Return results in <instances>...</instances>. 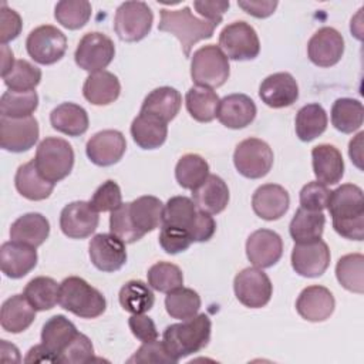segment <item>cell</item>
Wrapping results in <instances>:
<instances>
[{"label":"cell","mask_w":364,"mask_h":364,"mask_svg":"<svg viewBox=\"0 0 364 364\" xmlns=\"http://www.w3.org/2000/svg\"><path fill=\"white\" fill-rule=\"evenodd\" d=\"M330 193L331 191L327 185L317 181L309 182L300 191V208L313 212H323L327 208Z\"/></svg>","instance_id":"db71d44e"},{"label":"cell","mask_w":364,"mask_h":364,"mask_svg":"<svg viewBox=\"0 0 364 364\" xmlns=\"http://www.w3.org/2000/svg\"><path fill=\"white\" fill-rule=\"evenodd\" d=\"M327 209L340 236L351 240L364 239V196L360 186L344 183L331 191Z\"/></svg>","instance_id":"6da1fadb"},{"label":"cell","mask_w":364,"mask_h":364,"mask_svg":"<svg viewBox=\"0 0 364 364\" xmlns=\"http://www.w3.org/2000/svg\"><path fill=\"white\" fill-rule=\"evenodd\" d=\"M330 114L333 127L343 134H351L363 125L364 108L358 100L338 98L333 104Z\"/></svg>","instance_id":"ab89813d"},{"label":"cell","mask_w":364,"mask_h":364,"mask_svg":"<svg viewBox=\"0 0 364 364\" xmlns=\"http://www.w3.org/2000/svg\"><path fill=\"white\" fill-rule=\"evenodd\" d=\"M164 203L156 196L145 195L129 202V216L134 226L142 233L155 230L162 225Z\"/></svg>","instance_id":"e575fe53"},{"label":"cell","mask_w":364,"mask_h":364,"mask_svg":"<svg viewBox=\"0 0 364 364\" xmlns=\"http://www.w3.org/2000/svg\"><path fill=\"white\" fill-rule=\"evenodd\" d=\"M36 309L28 303L24 294H14L9 297L0 313V323L3 330L9 333H21L27 330L36 318Z\"/></svg>","instance_id":"f1b7e54d"},{"label":"cell","mask_w":364,"mask_h":364,"mask_svg":"<svg viewBox=\"0 0 364 364\" xmlns=\"http://www.w3.org/2000/svg\"><path fill=\"white\" fill-rule=\"evenodd\" d=\"M229 74V58L219 46L208 44L193 53L191 61V77L196 85L210 90L218 88L226 82Z\"/></svg>","instance_id":"8992f818"},{"label":"cell","mask_w":364,"mask_h":364,"mask_svg":"<svg viewBox=\"0 0 364 364\" xmlns=\"http://www.w3.org/2000/svg\"><path fill=\"white\" fill-rule=\"evenodd\" d=\"M4 84L13 91H33L41 81V70L27 60H16L11 70L3 75Z\"/></svg>","instance_id":"7dc6e473"},{"label":"cell","mask_w":364,"mask_h":364,"mask_svg":"<svg viewBox=\"0 0 364 364\" xmlns=\"http://www.w3.org/2000/svg\"><path fill=\"white\" fill-rule=\"evenodd\" d=\"M334 296L324 286H309L301 290L296 301L297 313L309 321H324L334 311Z\"/></svg>","instance_id":"44dd1931"},{"label":"cell","mask_w":364,"mask_h":364,"mask_svg":"<svg viewBox=\"0 0 364 364\" xmlns=\"http://www.w3.org/2000/svg\"><path fill=\"white\" fill-rule=\"evenodd\" d=\"M276 0H240L237 6L247 14L256 18H266L272 16L277 7Z\"/></svg>","instance_id":"6125c7cd"},{"label":"cell","mask_w":364,"mask_h":364,"mask_svg":"<svg viewBox=\"0 0 364 364\" xmlns=\"http://www.w3.org/2000/svg\"><path fill=\"white\" fill-rule=\"evenodd\" d=\"M216 230L215 219L202 210H198L191 226L188 228V233L191 235L192 242H208Z\"/></svg>","instance_id":"680465c9"},{"label":"cell","mask_w":364,"mask_h":364,"mask_svg":"<svg viewBox=\"0 0 364 364\" xmlns=\"http://www.w3.org/2000/svg\"><path fill=\"white\" fill-rule=\"evenodd\" d=\"M131 135L139 148L155 149L165 142L168 125L154 115L139 112V115L131 124Z\"/></svg>","instance_id":"1f68e13d"},{"label":"cell","mask_w":364,"mask_h":364,"mask_svg":"<svg viewBox=\"0 0 364 364\" xmlns=\"http://www.w3.org/2000/svg\"><path fill=\"white\" fill-rule=\"evenodd\" d=\"M289 192L276 183H264L259 186L252 196L253 212L264 220L280 219L289 209Z\"/></svg>","instance_id":"7402d4cb"},{"label":"cell","mask_w":364,"mask_h":364,"mask_svg":"<svg viewBox=\"0 0 364 364\" xmlns=\"http://www.w3.org/2000/svg\"><path fill=\"white\" fill-rule=\"evenodd\" d=\"M36 247L18 243L6 242L0 249V267L1 272L10 279H20L30 273L37 264Z\"/></svg>","instance_id":"603a6c76"},{"label":"cell","mask_w":364,"mask_h":364,"mask_svg":"<svg viewBox=\"0 0 364 364\" xmlns=\"http://www.w3.org/2000/svg\"><path fill=\"white\" fill-rule=\"evenodd\" d=\"M336 277L344 289L361 294L364 291V256L350 253L340 257L336 264Z\"/></svg>","instance_id":"b9f144b4"},{"label":"cell","mask_w":364,"mask_h":364,"mask_svg":"<svg viewBox=\"0 0 364 364\" xmlns=\"http://www.w3.org/2000/svg\"><path fill=\"white\" fill-rule=\"evenodd\" d=\"M326 225L323 212H313L299 208L290 222L289 232L296 243H309L321 239Z\"/></svg>","instance_id":"d590c367"},{"label":"cell","mask_w":364,"mask_h":364,"mask_svg":"<svg viewBox=\"0 0 364 364\" xmlns=\"http://www.w3.org/2000/svg\"><path fill=\"white\" fill-rule=\"evenodd\" d=\"M50 122L54 129L70 136H80L88 129L87 111L74 102H63L50 114Z\"/></svg>","instance_id":"836d02e7"},{"label":"cell","mask_w":364,"mask_h":364,"mask_svg":"<svg viewBox=\"0 0 364 364\" xmlns=\"http://www.w3.org/2000/svg\"><path fill=\"white\" fill-rule=\"evenodd\" d=\"M38 107V95L33 91L7 90L0 100L1 117L23 118L30 117Z\"/></svg>","instance_id":"f6af8a7d"},{"label":"cell","mask_w":364,"mask_h":364,"mask_svg":"<svg viewBox=\"0 0 364 364\" xmlns=\"http://www.w3.org/2000/svg\"><path fill=\"white\" fill-rule=\"evenodd\" d=\"M363 136H364V132H358L355 135L354 139L350 141V145H348V155L351 158V161L354 162V165L357 168H363L361 166V159H363Z\"/></svg>","instance_id":"e7e4bbea"},{"label":"cell","mask_w":364,"mask_h":364,"mask_svg":"<svg viewBox=\"0 0 364 364\" xmlns=\"http://www.w3.org/2000/svg\"><path fill=\"white\" fill-rule=\"evenodd\" d=\"M313 172L317 182L334 185L344 175V161L341 152L330 144H320L311 149Z\"/></svg>","instance_id":"d4e9b609"},{"label":"cell","mask_w":364,"mask_h":364,"mask_svg":"<svg viewBox=\"0 0 364 364\" xmlns=\"http://www.w3.org/2000/svg\"><path fill=\"white\" fill-rule=\"evenodd\" d=\"M230 3L225 1V0H213V1H208V0H196L193 1V7L196 9V11L208 21L213 23L215 26H218L222 21L223 13L229 9Z\"/></svg>","instance_id":"94428289"},{"label":"cell","mask_w":364,"mask_h":364,"mask_svg":"<svg viewBox=\"0 0 364 364\" xmlns=\"http://www.w3.org/2000/svg\"><path fill=\"white\" fill-rule=\"evenodd\" d=\"M114 55V41L104 33L91 31L84 34L80 40L74 53V60L80 68L92 74L108 67Z\"/></svg>","instance_id":"8fae6325"},{"label":"cell","mask_w":364,"mask_h":364,"mask_svg":"<svg viewBox=\"0 0 364 364\" xmlns=\"http://www.w3.org/2000/svg\"><path fill=\"white\" fill-rule=\"evenodd\" d=\"M91 263L101 272H117L127 262L125 243L112 233L95 235L88 246Z\"/></svg>","instance_id":"2e32d148"},{"label":"cell","mask_w":364,"mask_h":364,"mask_svg":"<svg viewBox=\"0 0 364 364\" xmlns=\"http://www.w3.org/2000/svg\"><path fill=\"white\" fill-rule=\"evenodd\" d=\"M54 17L63 27L78 30L91 17V3L87 0H61L55 4Z\"/></svg>","instance_id":"bcb514c9"},{"label":"cell","mask_w":364,"mask_h":364,"mask_svg":"<svg viewBox=\"0 0 364 364\" xmlns=\"http://www.w3.org/2000/svg\"><path fill=\"white\" fill-rule=\"evenodd\" d=\"M50 235V223L41 213H26L16 219L10 228V239L31 247H38Z\"/></svg>","instance_id":"4316f807"},{"label":"cell","mask_w":364,"mask_h":364,"mask_svg":"<svg viewBox=\"0 0 364 364\" xmlns=\"http://www.w3.org/2000/svg\"><path fill=\"white\" fill-rule=\"evenodd\" d=\"M215 27L213 23L193 16L188 6L179 10L162 9L158 26L161 31L171 33L179 40L185 57L191 55V50L198 41L210 38Z\"/></svg>","instance_id":"3957f363"},{"label":"cell","mask_w":364,"mask_h":364,"mask_svg":"<svg viewBox=\"0 0 364 364\" xmlns=\"http://www.w3.org/2000/svg\"><path fill=\"white\" fill-rule=\"evenodd\" d=\"M58 304L81 318H95L107 309L102 293L78 276H70L60 283Z\"/></svg>","instance_id":"277c9868"},{"label":"cell","mask_w":364,"mask_h":364,"mask_svg":"<svg viewBox=\"0 0 364 364\" xmlns=\"http://www.w3.org/2000/svg\"><path fill=\"white\" fill-rule=\"evenodd\" d=\"M38 122L30 117H0V145L9 152H24L38 141Z\"/></svg>","instance_id":"4fadbf2b"},{"label":"cell","mask_w":364,"mask_h":364,"mask_svg":"<svg viewBox=\"0 0 364 364\" xmlns=\"http://www.w3.org/2000/svg\"><path fill=\"white\" fill-rule=\"evenodd\" d=\"M26 48L36 63L50 65L64 57L67 51V37L54 26H38L27 36Z\"/></svg>","instance_id":"30bf717a"},{"label":"cell","mask_w":364,"mask_h":364,"mask_svg":"<svg viewBox=\"0 0 364 364\" xmlns=\"http://www.w3.org/2000/svg\"><path fill=\"white\" fill-rule=\"evenodd\" d=\"M330 264V250L326 242L317 239L309 243H296L291 250V266L303 277H318Z\"/></svg>","instance_id":"9a60e30c"},{"label":"cell","mask_w":364,"mask_h":364,"mask_svg":"<svg viewBox=\"0 0 364 364\" xmlns=\"http://www.w3.org/2000/svg\"><path fill=\"white\" fill-rule=\"evenodd\" d=\"M34 162L47 181L57 183L68 176L74 166L73 146L63 138L47 136L38 144Z\"/></svg>","instance_id":"5b68a950"},{"label":"cell","mask_w":364,"mask_h":364,"mask_svg":"<svg viewBox=\"0 0 364 364\" xmlns=\"http://www.w3.org/2000/svg\"><path fill=\"white\" fill-rule=\"evenodd\" d=\"M14 185L16 189L21 196H24L28 200H43L47 199L54 185L53 182L47 181L37 169L34 159L23 164L18 166L16 176H14Z\"/></svg>","instance_id":"83f0119b"},{"label":"cell","mask_w":364,"mask_h":364,"mask_svg":"<svg viewBox=\"0 0 364 364\" xmlns=\"http://www.w3.org/2000/svg\"><path fill=\"white\" fill-rule=\"evenodd\" d=\"M128 326L132 334L142 343H148L158 338V330L151 317L145 314H132L128 318Z\"/></svg>","instance_id":"91938a15"},{"label":"cell","mask_w":364,"mask_h":364,"mask_svg":"<svg viewBox=\"0 0 364 364\" xmlns=\"http://www.w3.org/2000/svg\"><path fill=\"white\" fill-rule=\"evenodd\" d=\"M181 104L182 97L178 90L172 87H159L145 97L141 105V112L154 115L168 124L179 112Z\"/></svg>","instance_id":"4dcf8cb0"},{"label":"cell","mask_w":364,"mask_h":364,"mask_svg":"<svg viewBox=\"0 0 364 364\" xmlns=\"http://www.w3.org/2000/svg\"><path fill=\"white\" fill-rule=\"evenodd\" d=\"M94 357V347L91 340L82 334L78 333L74 340L61 351L58 355V363L65 364H82L91 361Z\"/></svg>","instance_id":"f5cc1de1"},{"label":"cell","mask_w":364,"mask_h":364,"mask_svg":"<svg viewBox=\"0 0 364 364\" xmlns=\"http://www.w3.org/2000/svg\"><path fill=\"white\" fill-rule=\"evenodd\" d=\"M58 293L60 284L54 279L38 276L26 284L23 294L37 311H44L53 309L58 303Z\"/></svg>","instance_id":"60d3db41"},{"label":"cell","mask_w":364,"mask_h":364,"mask_svg":"<svg viewBox=\"0 0 364 364\" xmlns=\"http://www.w3.org/2000/svg\"><path fill=\"white\" fill-rule=\"evenodd\" d=\"M219 47L228 58L236 61L253 60L259 55L260 41L256 30L246 21H233L219 34Z\"/></svg>","instance_id":"9c48e42d"},{"label":"cell","mask_w":364,"mask_h":364,"mask_svg":"<svg viewBox=\"0 0 364 364\" xmlns=\"http://www.w3.org/2000/svg\"><path fill=\"white\" fill-rule=\"evenodd\" d=\"M282 255L283 240L274 230H255L246 240V256L255 267H272L280 260Z\"/></svg>","instance_id":"e0dca14e"},{"label":"cell","mask_w":364,"mask_h":364,"mask_svg":"<svg viewBox=\"0 0 364 364\" xmlns=\"http://www.w3.org/2000/svg\"><path fill=\"white\" fill-rule=\"evenodd\" d=\"M109 230L114 236L121 239L124 243H134L139 240L144 235L134 226L129 216V202L121 203L117 209L111 212L109 216Z\"/></svg>","instance_id":"f907efd6"},{"label":"cell","mask_w":364,"mask_h":364,"mask_svg":"<svg viewBox=\"0 0 364 364\" xmlns=\"http://www.w3.org/2000/svg\"><path fill=\"white\" fill-rule=\"evenodd\" d=\"M100 222L98 212L90 202L75 200L65 205L60 213V228L71 239H85L94 233Z\"/></svg>","instance_id":"5bb4252c"},{"label":"cell","mask_w":364,"mask_h":364,"mask_svg":"<svg viewBox=\"0 0 364 364\" xmlns=\"http://www.w3.org/2000/svg\"><path fill=\"white\" fill-rule=\"evenodd\" d=\"M256 112V104L250 97L246 94H230L220 100L216 117L222 125L240 129L253 122Z\"/></svg>","instance_id":"cb8c5ba5"},{"label":"cell","mask_w":364,"mask_h":364,"mask_svg":"<svg viewBox=\"0 0 364 364\" xmlns=\"http://www.w3.org/2000/svg\"><path fill=\"white\" fill-rule=\"evenodd\" d=\"M128 363H176L165 348L164 341L152 340L142 343V346L134 353Z\"/></svg>","instance_id":"9f6ffc18"},{"label":"cell","mask_w":364,"mask_h":364,"mask_svg":"<svg viewBox=\"0 0 364 364\" xmlns=\"http://www.w3.org/2000/svg\"><path fill=\"white\" fill-rule=\"evenodd\" d=\"M165 309L172 318L183 321L198 314L200 309V297L193 289L182 286L166 293Z\"/></svg>","instance_id":"ee69618b"},{"label":"cell","mask_w":364,"mask_h":364,"mask_svg":"<svg viewBox=\"0 0 364 364\" xmlns=\"http://www.w3.org/2000/svg\"><path fill=\"white\" fill-rule=\"evenodd\" d=\"M148 284L162 293H169L183 284L182 270L169 262H158L152 264L146 273Z\"/></svg>","instance_id":"c3c4849f"},{"label":"cell","mask_w":364,"mask_h":364,"mask_svg":"<svg viewBox=\"0 0 364 364\" xmlns=\"http://www.w3.org/2000/svg\"><path fill=\"white\" fill-rule=\"evenodd\" d=\"M118 299L122 309L131 314H144L149 311L155 303V296L151 286L142 280L127 282L121 287Z\"/></svg>","instance_id":"f35d334b"},{"label":"cell","mask_w":364,"mask_h":364,"mask_svg":"<svg viewBox=\"0 0 364 364\" xmlns=\"http://www.w3.org/2000/svg\"><path fill=\"white\" fill-rule=\"evenodd\" d=\"M218 94L206 87H192L185 95L186 109L198 122H210L218 115L219 108Z\"/></svg>","instance_id":"8d00e7d4"},{"label":"cell","mask_w":364,"mask_h":364,"mask_svg":"<svg viewBox=\"0 0 364 364\" xmlns=\"http://www.w3.org/2000/svg\"><path fill=\"white\" fill-rule=\"evenodd\" d=\"M209 176L208 162L198 154L183 155L175 166L176 182L185 189H196Z\"/></svg>","instance_id":"7bdbcfd3"},{"label":"cell","mask_w":364,"mask_h":364,"mask_svg":"<svg viewBox=\"0 0 364 364\" xmlns=\"http://www.w3.org/2000/svg\"><path fill=\"white\" fill-rule=\"evenodd\" d=\"M191 243L192 239L186 229L171 225H162V229L159 232V245L166 253L176 255L185 252L191 246Z\"/></svg>","instance_id":"11a10c76"},{"label":"cell","mask_w":364,"mask_h":364,"mask_svg":"<svg viewBox=\"0 0 364 364\" xmlns=\"http://www.w3.org/2000/svg\"><path fill=\"white\" fill-rule=\"evenodd\" d=\"M127 149V141L122 132L117 129H104L94 134L85 146L87 156L98 166L117 164Z\"/></svg>","instance_id":"d6986e66"},{"label":"cell","mask_w":364,"mask_h":364,"mask_svg":"<svg viewBox=\"0 0 364 364\" xmlns=\"http://www.w3.org/2000/svg\"><path fill=\"white\" fill-rule=\"evenodd\" d=\"M77 334L78 331L75 326L65 316L57 314L44 323L41 330V343L54 355L55 363H58V355Z\"/></svg>","instance_id":"d6a6232c"},{"label":"cell","mask_w":364,"mask_h":364,"mask_svg":"<svg viewBox=\"0 0 364 364\" xmlns=\"http://www.w3.org/2000/svg\"><path fill=\"white\" fill-rule=\"evenodd\" d=\"M344 53V38L333 27L318 28L307 43V55L318 67L337 64Z\"/></svg>","instance_id":"ac0fdd59"},{"label":"cell","mask_w":364,"mask_h":364,"mask_svg":"<svg viewBox=\"0 0 364 364\" xmlns=\"http://www.w3.org/2000/svg\"><path fill=\"white\" fill-rule=\"evenodd\" d=\"M327 128V114L320 104H307L296 114V134L300 141L310 142Z\"/></svg>","instance_id":"74e56055"},{"label":"cell","mask_w":364,"mask_h":364,"mask_svg":"<svg viewBox=\"0 0 364 364\" xmlns=\"http://www.w3.org/2000/svg\"><path fill=\"white\" fill-rule=\"evenodd\" d=\"M212 323L206 314H196L182 323L171 324L164 331V344L178 363L181 358L205 348L210 340Z\"/></svg>","instance_id":"7a4b0ae2"},{"label":"cell","mask_w":364,"mask_h":364,"mask_svg":"<svg viewBox=\"0 0 364 364\" xmlns=\"http://www.w3.org/2000/svg\"><path fill=\"white\" fill-rule=\"evenodd\" d=\"M236 299L246 307L260 309L270 301L273 286L269 276L259 267L240 270L233 280Z\"/></svg>","instance_id":"7c38bea8"},{"label":"cell","mask_w":364,"mask_h":364,"mask_svg":"<svg viewBox=\"0 0 364 364\" xmlns=\"http://www.w3.org/2000/svg\"><path fill=\"white\" fill-rule=\"evenodd\" d=\"M23 23L21 17L17 11L13 9L6 7V4H1L0 10V41L1 44H7L9 41L18 37L21 31Z\"/></svg>","instance_id":"6f0895ef"},{"label":"cell","mask_w":364,"mask_h":364,"mask_svg":"<svg viewBox=\"0 0 364 364\" xmlns=\"http://www.w3.org/2000/svg\"><path fill=\"white\" fill-rule=\"evenodd\" d=\"M1 65H3V68H1V77L3 75H6L10 70H11V67L14 65V58H13V51L7 47V44H1Z\"/></svg>","instance_id":"03108f58"},{"label":"cell","mask_w":364,"mask_h":364,"mask_svg":"<svg viewBox=\"0 0 364 364\" xmlns=\"http://www.w3.org/2000/svg\"><path fill=\"white\" fill-rule=\"evenodd\" d=\"M233 164L240 175L259 179L269 173L273 165L272 148L259 138H247L237 144L233 152Z\"/></svg>","instance_id":"ba28073f"},{"label":"cell","mask_w":364,"mask_h":364,"mask_svg":"<svg viewBox=\"0 0 364 364\" xmlns=\"http://www.w3.org/2000/svg\"><path fill=\"white\" fill-rule=\"evenodd\" d=\"M196 212L198 210L192 199L186 196H172L168 199L166 205H164L162 225L178 226L188 230Z\"/></svg>","instance_id":"681fc988"},{"label":"cell","mask_w":364,"mask_h":364,"mask_svg":"<svg viewBox=\"0 0 364 364\" xmlns=\"http://www.w3.org/2000/svg\"><path fill=\"white\" fill-rule=\"evenodd\" d=\"M121 92V84L109 71L92 73L85 78L82 85L84 98L94 105H108L114 102Z\"/></svg>","instance_id":"f546056e"},{"label":"cell","mask_w":364,"mask_h":364,"mask_svg":"<svg viewBox=\"0 0 364 364\" xmlns=\"http://www.w3.org/2000/svg\"><path fill=\"white\" fill-rule=\"evenodd\" d=\"M122 203V193L118 183L112 179L105 181L94 192L90 205L94 210L100 212H112Z\"/></svg>","instance_id":"816d5d0a"},{"label":"cell","mask_w":364,"mask_h":364,"mask_svg":"<svg viewBox=\"0 0 364 364\" xmlns=\"http://www.w3.org/2000/svg\"><path fill=\"white\" fill-rule=\"evenodd\" d=\"M259 97L270 108L290 107L299 98V85L290 73H274L262 81Z\"/></svg>","instance_id":"ffe728a7"},{"label":"cell","mask_w":364,"mask_h":364,"mask_svg":"<svg viewBox=\"0 0 364 364\" xmlns=\"http://www.w3.org/2000/svg\"><path fill=\"white\" fill-rule=\"evenodd\" d=\"M195 206L209 215L220 213L229 202V188L218 175H209L202 185L192 191Z\"/></svg>","instance_id":"484cf974"},{"label":"cell","mask_w":364,"mask_h":364,"mask_svg":"<svg viewBox=\"0 0 364 364\" xmlns=\"http://www.w3.org/2000/svg\"><path fill=\"white\" fill-rule=\"evenodd\" d=\"M152 21L154 14L146 3L125 1L115 11L114 30L119 40L135 43L149 34Z\"/></svg>","instance_id":"52a82bcc"},{"label":"cell","mask_w":364,"mask_h":364,"mask_svg":"<svg viewBox=\"0 0 364 364\" xmlns=\"http://www.w3.org/2000/svg\"><path fill=\"white\" fill-rule=\"evenodd\" d=\"M26 363H41V361H48V363H55L54 355L47 350V347L41 343L34 347H31L24 358Z\"/></svg>","instance_id":"be15d7a7"}]
</instances>
